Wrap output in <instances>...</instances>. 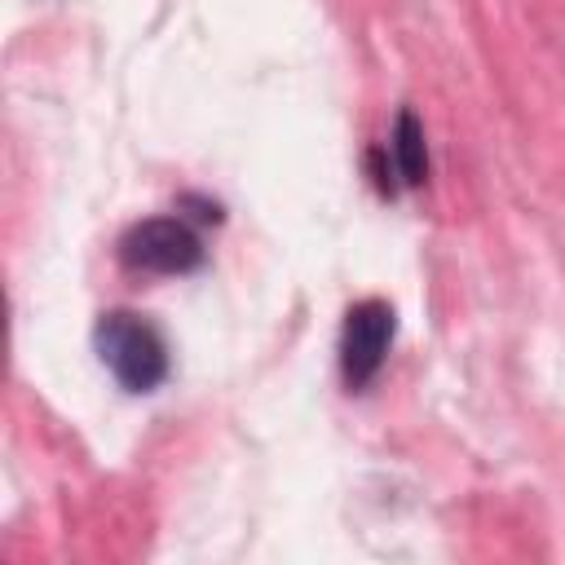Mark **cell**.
I'll return each mask as SVG.
<instances>
[{
    "instance_id": "1",
    "label": "cell",
    "mask_w": 565,
    "mask_h": 565,
    "mask_svg": "<svg viewBox=\"0 0 565 565\" xmlns=\"http://www.w3.org/2000/svg\"><path fill=\"white\" fill-rule=\"evenodd\" d=\"M93 353H97V362L110 371V380L124 393H154L172 371V353H168L163 331L137 309L97 313Z\"/></svg>"
},
{
    "instance_id": "2",
    "label": "cell",
    "mask_w": 565,
    "mask_h": 565,
    "mask_svg": "<svg viewBox=\"0 0 565 565\" xmlns=\"http://www.w3.org/2000/svg\"><path fill=\"white\" fill-rule=\"evenodd\" d=\"M119 260L137 274H194L203 265V238L185 216H146L124 230Z\"/></svg>"
},
{
    "instance_id": "3",
    "label": "cell",
    "mask_w": 565,
    "mask_h": 565,
    "mask_svg": "<svg viewBox=\"0 0 565 565\" xmlns=\"http://www.w3.org/2000/svg\"><path fill=\"white\" fill-rule=\"evenodd\" d=\"M393 335H397V309L388 300L371 296V300L349 305L344 327H340V380L349 393H362L380 375L393 349Z\"/></svg>"
},
{
    "instance_id": "4",
    "label": "cell",
    "mask_w": 565,
    "mask_h": 565,
    "mask_svg": "<svg viewBox=\"0 0 565 565\" xmlns=\"http://www.w3.org/2000/svg\"><path fill=\"white\" fill-rule=\"evenodd\" d=\"M388 154H393V168L402 177V185H424L428 181V137H424V124L411 106L397 110L393 119V132H388Z\"/></svg>"
}]
</instances>
